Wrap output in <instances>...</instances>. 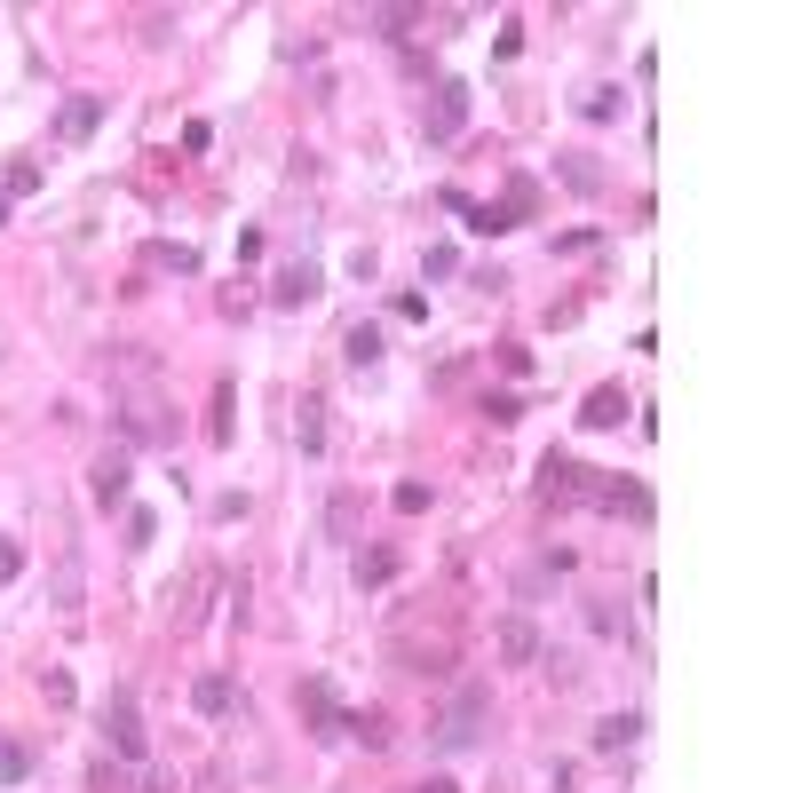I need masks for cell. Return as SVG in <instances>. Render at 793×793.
Listing matches in <instances>:
<instances>
[{"mask_svg": "<svg viewBox=\"0 0 793 793\" xmlns=\"http://www.w3.org/2000/svg\"><path fill=\"white\" fill-rule=\"evenodd\" d=\"M484 722H492V690H484V682H460L453 706H445V722L429 730V754H468V746L484 738Z\"/></svg>", "mask_w": 793, "mask_h": 793, "instance_id": "6da1fadb", "label": "cell"}, {"mask_svg": "<svg viewBox=\"0 0 793 793\" xmlns=\"http://www.w3.org/2000/svg\"><path fill=\"white\" fill-rule=\"evenodd\" d=\"M421 127H429V143H453L460 127H468V88H460V80H437V96H429Z\"/></svg>", "mask_w": 793, "mask_h": 793, "instance_id": "7a4b0ae2", "label": "cell"}, {"mask_svg": "<svg viewBox=\"0 0 793 793\" xmlns=\"http://www.w3.org/2000/svg\"><path fill=\"white\" fill-rule=\"evenodd\" d=\"M318 294H326L318 262H286V270L270 278V302H278V310H302V302H318Z\"/></svg>", "mask_w": 793, "mask_h": 793, "instance_id": "3957f363", "label": "cell"}, {"mask_svg": "<svg viewBox=\"0 0 793 793\" xmlns=\"http://www.w3.org/2000/svg\"><path fill=\"white\" fill-rule=\"evenodd\" d=\"M104 730H112V754H119V762H143V722H135V698H127V690L104 706Z\"/></svg>", "mask_w": 793, "mask_h": 793, "instance_id": "277c9868", "label": "cell"}, {"mask_svg": "<svg viewBox=\"0 0 793 793\" xmlns=\"http://www.w3.org/2000/svg\"><path fill=\"white\" fill-rule=\"evenodd\" d=\"M96 127H104V96H72V104L56 112V135H64V143H88Z\"/></svg>", "mask_w": 793, "mask_h": 793, "instance_id": "5b68a950", "label": "cell"}, {"mask_svg": "<svg viewBox=\"0 0 793 793\" xmlns=\"http://www.w3.org/2000/svg\"><path fill=\"white\" fill-rule=\"evenodd\" d=\"M579 421H587V429H619V421H627V389H619V381H603V389L579 405Z\"/></svg>", "mask_w": 793, "mask_h": 793, "instance_id": "8992f818", "label": "cell"}, {"mask_svg": "<svg viewBox=\"0 0 793 793\" xmlns=\"http://www.w3.org/2000/svg\"><path fill=\"white\" fill-rule=\"evenodd\" d=\"M127 476H135L127 453H104V460H96V508H119V500H127Z\"/></svg>", "mask_w": 793, "mask_h": 793, "instance_id": "52a82bcc", "label": "cell"}, {"mask_svg": "<svg viewBox=\"0 0 793 793\" xmlns=\"http://www.w3.org/2000/svg\"><path fill=\"white\" fill-rule=\"evenodd\" d=\"M302 706H310V722H318V738H341V722H349V714L334 706V690H326V682H302Z\"/></svg>", "mask_w": 793, "mask_h": 793, "instance_id": "ba28073f", "label": "cell"}, {"mask_svg": "<svg viewBox=\"0 0 793 793\" xmlns=\"http://www.w3.org/2000/svg\"><path fill=\"white\" fill-rule=\"evenodd\" d=\"M500 659H516V667L540 659V627L532 619H500Z\"/></svg>", "mask_w": 793, "mask_h": 793, "instance_id": "9c48e42d", "label": "cell"}, {"mask_svg": "<svg viewBox=\"0 0 793 793\" xmlns=\"http://www.w3.org/2000/svg\"><path fill=\"white\" fill-rule=\"evenodd\" d=\"M191 706H199V714H230V706H238V682L230 675H199L191 682Z\"/></svg>", "mask_w": 793, "mask_h": 793, "instance_id": "30bf717a", "label": "cell"}, {"mask_svg": "<svg viewBox=\"0 0 793 793\" xmlns=\"http://www.w3.org/2000/svg\"><path fill=\"white\" fill-rule=\"evenodd\" d=\"M635 738H643V714H603V722H595V746H603V754H619V746H635Z\"/></svg>", "mask_w": 793, "mask_h": 793, "instance_id": "8fae6325", "label": "cell"}, {"mask_svg": "<svg viewBox=\"0 0 793 793\" xmlns=\"http://www.w3.org/2000/svg\"><path fill=\"white\" fill-rule=\"evenodd\" d=\"M294 445H302V453L326 445V405H318V397H302V413H294Z\"/></svg>", "mask_w": 793, "mask_h": 793, "instance_id": "7c38bea8", "label": "cell"}, {"mask_svg": "<svg viewBox=\"0 0 793 793\" xmlns=\"http://www.w3.org/2000/svg\"><path fill=\"white\" fill-rule=\"evenodd\" d=\"M397 579V556L389 548H357V587H389Z\"/></svg>", "mask_w": 793, "mask_h": 793, "instance_id": "4fadbf2b", "label": "cell"}, {"mask_svg": "<svg viewBox=\"0 0 793 793\" xmlns=\"http://www.w3.org/2000/svg\"><path fill=\"white\" fill-rule=\"evenodd\" d=\"M341 357H349L357 373H365V365H381V334H373V326H349V341H341Z\"/></svg>", "mask_w": 793, "mask_h": 793, "instance_id": "5bb4252c", "label": "cell"}, {"mask_svg": "<svg viewBox=\"0 0 793 793\" xmlns=\"http://www.w3.org/2000/svg\"><path fill=\"white\" fill-rule=\"evenodd\" d=\"M151 270H175V278H191V270H199V254H191V246H151Z\"/></svg>", "mask_w": 793, "mask_h": 793, "instance_id": "9a60e30c", "label": "cell"}, {"mask_svg": "<svg viewBox=\"0 0 793 793\" xmlns=\"http://www.w3.org/2000/svg\"><path fill=\"white\" fill-rule=\"evenodd\" d=\"M16 778H32V754L16 738H0V786H16Z\"/></svg>", "mask_w": 793, "mask_h": 793, "instance_id": "2e32d148", "label": "cell"}, {"mask_svg": "<svg viewBox=\"0 0 793 793\" xmlns=\"http://www.w3.org/2000/svg\"><path fill=\"white\" fill-rule=\"evenodd\" d=\"M564 183H571V191H603V167H587V151H571V159H564Z\"/></svg>", "mask_w": 793, "mask_h": 793, "instance_id": "e0dca14e", "label": "cell"}, {"mask_svg": "<svg viewBox=\"0 0 793 793\" xmlns=\"http://www.w3.org/2000/svg\"><path fill=\"white\" fill-rule=\"evenodd\" d=\"M341 730H357V738H365V746H373V754H381V746H389V722H381V714H349V722H341Z\"/></svg>", "mask_w": 793, "mask_h": 793, "instance_id": "ac0fdd59", "label": "cell"}, {"mask_svg": "<svg viewBox=\"0 0 793 793\" xmlns=\"http://www.w3.org/2000/svg\"><path fill=\"white\" fill-rule=\"evenodd\" d=\"M24 191H40V167H32V159L8 167V191H0V199H24Z\"/></svg>", "mask_w": 793, "mask_h": 793, "instance_id": "d6986e66", "label": "cell"}, {"mask_svg": "<svg viewBox=\"0 0 793 793\" xmlns=\"http://www.w3.org/2000/svg\"><path fill=\"white\" fill-rule=\"evenodd\" d=\"M579 112H587V119H611V112H619V88H587V96H579Z\"/></svg>", "mask_w": 793, "mask_h": 793, "instance_id": "ffe728a7", "label": "cell"}, {"mask_svg": "<svg viewBox=\"0 0 793 793\" xmlns=\"http://www.w3.org/2000/svg\"><path fill=\"white\" fill-rule=\"evenodd\" d=\"M326 524H334V540H349V532H357V500H349V492L326 508Z\"/></svg>", "mask_w": 793, "mask_h": 793, "instance_id": "44dd1931", "label": "cell"}, {"mask_svg": "<svg viewBox=\"0 0 793 793\" xmlns=\"http://www.w3.org/2000/svg\"><path fill=\"white\" fill-rule=\"evenodd\" d=\"M151 532H159V516H151V508H135V516H127V548H151Z\"/></svg>", "mask_w": 793, "mask_h": 793, "instance_id": "7402d4cb", "label": "cell"}, {"mask_svg": "<svg viewBox=\"0 0 793 793\" xmlns=\"http://www.w3.org/2000/svg\"><path fill=\"white\" fill-rule=\"evenodd\" d=\"M421 270H429V278H453L460 254H453V246H429V254H421Z\"/></svg>", "mask_w": 793, "mask_h": 793, "instance_id": "603a6c76", "label": "cell"}, {"mask_svg": "<svg viewBox=\"0 0 793 793\" xmlns=\"http://www.w3.org/2000/svg\"><path fill=\"white\" fill-rule=\"evenodd\" d=\"M40 690H48V706H72V675H64V667H48V675H40Z\"/></svg>", "mask_w": 793, "mask_h": 793, "instance_id": "cb8c5ba5", "label": "cell"}, {"mask_svg": "<svg viewBox=\"0 0 793 793\" xmlns=\"http://www.w3.org/2000/svg\"><path fill=\"white\" fill-rule=\"evenodd\" d=\"M429 508V484H397V516H421Z\"/></svg>", "mask_w": 793, "mask_h": 793, "instance_id": "d4e9b609", "label": "cell"}, {"mask_svg": "<svg viewBox=\"0 0 793 793\" xmlns=\"http://www.w3.org/2000/svg\"><path fill=\"white\" fill-rule=\"evenodd\" d=\"M215 445H230V381H215Z\"/></svg>", "mask_w": 793, "mask_h": 793, "instance_id": "484cf974", "label": "cell"}, {"mask_svg": "<svg viewBox=\"0 0 793 793\" xmlns=\"http://www.w3.org/2000/svg\"><path fill=\"white\" fill-rule=\"evenodd\" d=\"M24 571V556H16V540H0V579H16Z\"/></svg>", "mask_w": 793, "mask_h": 793, "instance_id": "4316f807", "label": "cell"}, {"mask_svg": "<svg viewBox=\"0 0 793 793\" xmlns=\"http://www.w3.org/2000/svg\"><path fill=\"white\" fill-rule=\"evenodd\" d=\"M421 793H460V786H445V778H429V786H421Z\"/></svg>", "mask_w": 793, "mask_h": 793, "instance_id": "83f0119b", "label": "cell"}]
</instances>
